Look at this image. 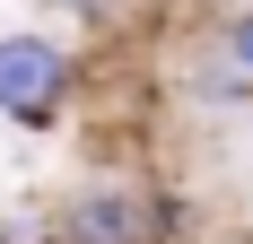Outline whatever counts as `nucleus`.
I'll list each match as a JSON object with an SVG mask.
<instances>
[{
	"label": "nucleus",
	"instance_id": "423d86ee",
	"mask_svg": "<svg viewBox=\"0 0 253 244\" xmlns=\"http://www.w3.org/2000/svg\"><path fill=\"white\" fill-rule=\"evenodd\" d=\"M61 9H79V18H105V9H114V0H61Z\"/></svg>",
	"mask_w": 253,
	"mask_h": 244
},
{
	"label": "nucleus",
	"instance_id": "f257e3e1",
	"mask_svg": "<svg viewBox=\"0 0 253 244\" xmlns=\"http://www.w3.org/2000/svg\"><path fill=\"white\" fill-rule=\"evenodd\" d=\"M70 87H79V52L61 35H44V26H9L0 35V114L9 122L52 131L61 105H70Z\"/></svg>",
	"mask_w": 253,
	"mask_h": 244
},
{
	"label": "nucleus",
	"instance_id": "f03ea898",
	"mask_svg": "<svg viewBox=\"0 0 253 244\" xmlns=\"http://www.w3.org/2000/svg\"><path fill=\"white\" fill-rule=\"evenodd\" d=\"M52 244H157L140 183H79L52 218Z\"/></svg>",
	"mask_w": 253,
	"mask_h": 244
},
{
	"label": "nucleus",
	"instance_id": "20e7f679",
	"mask_svg": "<svg viewBox=\"0 0 253 244\" xmlns=\"http://www.w3.org/2000/svg\"><path fill=\"white\" fill-rule=\"evenodd\" d=\"M218 52H227L236 70L253 79V0H245V9H227V18H218Z\"/></svg>",
	"mask_w": 253,
	"mask_h": 244
},
{
	"label": "nucleus",
	"instance_id": "7ed1b4c3",
	"mask_svg": "<svg viewBox=\"0 0 253 244\" xmlns=\"http://www.w3.org/2000/svg\"><path fill=\"white\" fill-rule=\"evenodd\" d=\"M192 105H210V114H236V105H253V79L236 70L227 52H210V61H192Z\"/></svg>",
	"mask_w": 253,
	"mask_h": 244
},
{
	"label": "nucleus",
	"instance_id": "39448f33",
	"mask_svg": "<svg viewBox=\"0 0 253 244\" xmlns=\"http://www.w3.org/2000/svg\"><path fill=\"white\" fill-rule=\"evenodd\" d=\"M0 244H35V218H0Z\"/></svg>",
	"mask_w": 253,
	"mask_h": 244
}]
</instances>
